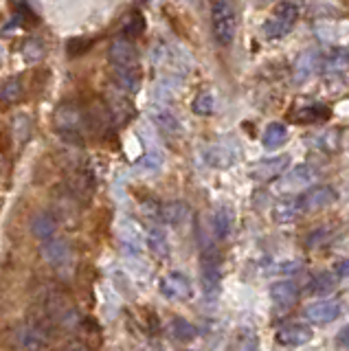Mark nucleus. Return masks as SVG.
Returning <instances> with one entry per match:
<instances>
[{
    "label": "nucleus",
    "instance_id": "f257e3e1",
    "mask_svg": "<svg viewBox=\"0 0 349 351\" xmlns=\"http://www.w3.org/2000/svg\"><path fill=\"white\" fill-rule=\"evenodd\" d=\"M108 60L112 66V77L119 86V90L134 95L141 88V60H139V51L132 44L130 38H117L110 49H108Z\"/></svg>",
    "mask_w": 349,
    "mask_h": 351
},
{
    "label": "nucleus",
    "instance_id": "f03ea898",
    "mask_svg": "<svg viewBox=\"0 0 349 351\" xmlns=\"http://www.w3.org/2000/svg\"><path fill=\"white\" fill-rule=\"evenodd\" d=\"M53 130L62 141L84 145L86 136L91 134L88 108L77 101H62L53 112Z\"/></svg>",
    "mask_w": 349,
    "mask_h": 351
},
{
    "label": "nucleus",
    "instance_id": "7ed1b4c3",
    "mask_svg": "<svg viewBox=\"0 0 349 351\" xmlns=\"http://www.w3.org/2000/svg\"><path fill=\"white\" fill-rule=\"evenodd\" d=\"M211 33L220 47H231L237 33V14L226 0H213L211 5Z\"/></svg>",
    "mask_w": 349,
    "mask_h": 351
},
{
    "label": "nucleus",
    "instance_id": "20e7f679",
    "mask_svg": "<svg viewBox=\"0 0 349 351\" xmlns=\"http://www.w3.org/2000/svg\"><path fill=\"white\" fill-rule=\"evenodd\" d=\"M220 255L213 246L204 248L200 255V281H202V292L206 299H215L220 294V283H222V270H220Z\"/></svg>",
    "mask_w": 349,
    "mask_h": 351
},
{
    "label": "nucleus",
    "instance_id": "39448f33",
    "mask_svg": "<svg viewBox=\"0 0 349 351\" xmlns=\"http://www.w3.org/2000/svg\"><path fill=\"white\" fill-rule=\"evenodd\" d=\"M299 20V7L294 3H279L277 9L272 11V16L266 20V25L261 27L264 36L268 40H279L294 29Z\"/></svg>",
    "mask_w": 349,
    "mask_h": 351
},
{
    "label": "nucleus",
    "instance_id": "423d86ee",
    "mask_svg": "<svg viewBox=\"0 0 349 351\" xmlns=\"http://www.w3.org/2000/svg\"><path fill=\"white\" fill-rule=\"evenodd\" d=\"M158 290L169 301H187V299H191V294H193L191 281H189V277H184L182 272L165 274V277H163L160 283H158Z\"/></svg>",
    "mask_w": 349,
    "mask_h": 351
},
{
    "label": "nucleus",
    "instance_id": "0eeeda50",
    "mask_svg": "<svg viewBox=\"0 0 349 351\" xmlns=\"http://www.w3.org/2000/svg\"><path fill=\"white\" fill-rule=\"evenodd\" d=\"M314 336L312 327L308 323H286L277 329V343L283 347H301L310 343Z\"/></svg>",
    "mask_w": 349,
    "mask_h": 351
},
{
    "label": "nucleus",
    "instance_id": "6e6552de",
    "mask_svg": "<svg viewBox=\"0 0 349 351\" xmlns=\"http://www.w3.org/2000/svg\"><path fill=\"white\" fill-rule=\"evenodd\" d=\"M290 167V156H277V158H266L257 165H253L248 171V176L253 180L259 182H268V180H275L279 176Z\"/></svg>",
    "mask_w": 349,
    "mask_h": 351
},
{
    "label": "nucleus",
    "instance_id": "1a4fd4ad",
    "mask_svg": "<svg viewBox=\"0 0 349 351\" xmlns=\"http://www.w3.org/2000/svg\"><path fill=\"white\" fill-rule=\"evenodd\" d=\"M336 200H338V191L334 189V186H330V184L316 186V189L299 195V204L303 208V213L316 211V208H323V206H330Z\"/></svg>",
    "mask_w": 349,
    "mask_h": 351
},
{
    "label": "nucleus",
    "instance_id": "9d476101",
    "mask_svg": "<svg viewBox=\"0 0 349 351\" xmlns=\"http://www.w3.org/2000/svg\"><path fill=\"white\" fill-rule=\"evenodd\" d=\"M40 255L47 263L51 266H64L71 257V248L64 239L60 237H49V239H42V246H40Z\"/></svg>",
    "mask_w": 349,
    "mask_h": 351
},
{
    "label": "nucleus",
    "instance_id": "9b49d317",
    "mask_svg": "<svg viewBox=\"0 0 349 351\" xmlns=\"http://www.w3.org/2000/svg\"><path fill=\"white\" fill-rule=\"evenodd\" d=\"M341 312H343V307L338 301H316L305 310V316H308L312 323L325 325V323L336 321V318L341 316Z\"/></svg>",
    "mask_w": 349,
    "mask_h": 351
},
{
    "label": "nucleus",
    "instance_id": "f8f14e48",
    "mask_svg": "<svg viewBox=\"0 0 349 351\" xmlns=\"http://www.w3.org/2000/svg\"><path fill=\"white\" fill-rule=\"evenodd\" d=\"M58 215L51 211H40L31 217V233H34L38 239H49L58 233Z\"/></svg>",
    "mask_w": 349,
    "mask_h": 351
},
{
    "label": "nucleus",
    "instance_id": "ddd939ff",
    "mask_svg": "<svg viewBox=\"0 0 349 351\" xmlns=\"http://www.w3.org/2000/svg\"><path fill=\"white\" fill-rule=\"evenodd\" d=\"M27 97V90H25V84L20 77H12V80H5L0 84V106H18L23 104Z\"/></svg>",
    "mask_w": 349,
    "mask_h": 351
},
{
    "label": "nucleus",
    "instance_id": "4468645a",
    "mask_svg": "<svg viewBox=\"0 0 349 351\" xmlns=\"http://www.w3.org/2000/svg\"><path fill=\"white\" fill-rule=\"evenodd\" d=\"M40 22V16L34 11L27 0H18L14 5V22L9 25L7 29H29V27H36Z\"/></svg>",
    "mask_w": 349,
    "mask_h": 351
},
{
    "label": "nucleus",
    "instance_id": "2eb2a0df",
    "mask_svg": "<svg viewBox=\"0 0 349 351\" xmlns=\"http://www.w3.org/2000/svg\"><path fill=\"white\" fill-rule=\"evenodd\" d=\"M233 206H220L217 211L213 213V230H215V237L217 239H226L228 235L233 233Z\"/></svg>",
    "mask_w": 349,
    "mask_h": 351
},
{
    "label": "nucleus",
    "instance_id": "dca6fc26",
    "mask_svg": "<svg viewBox=\"0 0 349 351\" xmlns=\"http://www.w3.org/2000/svg\"><path fill=\"white\" fill-rule=\"evenodd\" d=\"M270 296H272V301H275L277 305H292L294 301H297V296H299V288H297V283L294 281H277V283H272V288H270Z\"/></svg>",
    "mask_w": 349,
    "mask_h": 351
},
{
    "label": "nucleus",
    "instance_id": "f3484780",
    "mask_svg": "<svg viewBox=\"0 0 349 351\" xmlns=\"http://www.w3.org/2000/svg\"><path fill=\"white\" fill-rule=\"evenodd\" d=\"M288 138V128L279 123V121H275V123L266 125L264 134H261V145H264L266 149H279L283 143H286Z\"/></svg>",
    "mask_w": 349,
    "mask_h": 351
},
{
    "label": "nucleus",
    "instance_id": "a211bd4d",
    "mask_svg": "<svg viewBox=\"0 0 349 351\" xmlns=\"http://www.w3.org/2000/svg\"><path fill=\"white\" fill-rule=\"evenodd\" d=\"M152 119H154V123L158 125L160 132H165V134H178L180 123H178V119L173 117L167 108L156 106L154 110H152Z\"/></svg>",
    "mask_w": 349,
    "mask_h": 351
},
{
    "label": "nucleus",
    "instance_id": "6ab92c4d",
    "mask_svg": "<svg viewBox=\"0 0 349 351\" xmlns=\"http://www.w3.org/2000/svg\"><path fill=\"white\" fill-rule=\"evenodd\" d=\"M316 71H319V58H316L314 53H303L297 66H294V80L303 84V82H308Z\"/></svg>",
    "mask_w": 349,
    "mask_h": 351
},
{
    "label": "nucleus",
    "instance_id": "aec40b11",
    "mask_svg": "<svg viewBox=\"0 0 349 351\" xmlns=\"http://www.w3.org/2000/svg\"><path fill=\"white\" fill-rule=\"evenodd\" d=\"M189 215V208L184 202H169L165 206H160V219L171 226L182 224V219Z\"/></svg>",
    "mask_w": 349,
    "mask_h": 351
},
{
    "label": "nucleus",
    "instance_id": "412c9836",
    "mask_svg": "<svg viewBox=\"0 0 349 351\" xmlns=\"http://www.w3.org/2000/svg\"><path fill=\"white\" fill-rule=\"evenodd\" d=\"M299 215H303V208L299 204V197H294V200H286L275 206V219L281 224L286 222H292V219H297Z\"/></svg>",
    "mask_w": 349,
    "mask_h": 351
},
{
    "label": "nucleus",
    "instance_id": "4be33fe9",
    "mask_svg": "<svg viewBox=\"0 0 349 351\" xmlns=\"http://www.w3.org/2000/svg\"><path fill=\"white\" fill-rule=\"evenodd\" d=\"M191 110L198 117H211L215 112V97L209 90H202L200 95H195V99L191 101Z\"/></svg>",
    "mask_w": 349,
    "mask_h": 351
},
{
    "label": "nucleus",
    "instance_id": "5701e85b",
    "mask_svg": "<svg viewBox=\"0 0 349 351\" xmlns=\"http://www.w3.org/2000/svg\"><path fill=\"white\" fill-rule=\"evenodd\" d=\"M143 31H145V18H143V14H141V11H132V14H130L125 18V22H123L121 36L132 40V38H139Z\"/></svg>",
    "mask_w": 349,
    "mask_h": 351
},
{
    "label": "nucleus",
    "instance_id": "b1692460",
    "mask_svg": "<svg viewBox=\"0 0 349 351\" xmlns=\"http://www.w3.org/2000/svg\"><path fill=\"white\" fill-rule=\"evenodd\" d=\"M169 332L173 338H178V340H191L195 338V334H198V329L193 327V323H189L187 318H171V323H169Z\"/></svg>",
    "mask_w": 349,
    "mask_h": 351
},
{
    "label": "nucleus",
    "instance_id": "393cba45",
    "mask_svg": "<svg viewBox=\"0 0 349 351\" xmlns=\"http://www.w3.org/2000/svg\"><path fill=\"white\" fill-rule=\"evenodd\" d=\"M336 274H332V272H321L319 277H316L314 281H312V285H310V290H312V294H316V296H323V294H327V292H332L334 290V285H336Z\"/></svg>",
    "mask_w": 349,
    "mask_h": 351
},
{
    "label": "nucleus",
    "instance_id": "a878e982",
    "mask_svg": "<svg viewBox=\"0 0 349 351\" xmlns=\"http://www.w3.org/2000/svg\"><path fill=\"white\" fill-rule=\"evenodd\" d=\"M330 117L325 106H310V108H303L301 112L297 114V119L301 123H319V121H325Z\"/></svg>",
    "mask_w": 349,
    "mask_h": 351
},
{
    "label": "nucleus",
    "instance_id": "bb28decb",
    "mask_svg": "<svg viewBox=\"0 0 349 351\" xmlns=\"http://www.w3.org/2000/svg\"><path fill=\"white\" fill-rule=\"evenodd\" d=\"M147 244H149V248L156 252V255H163L165 257L167 255V248H169V244H167V237H165V233H163L160 228H152L149 233H147Z\"/></svg>",
    "mask_w": 349,
    "mask_h": 351
},
{
    "label": "nucleus",
    "instance_id": "cd10ccee",
    "mask_svg": "<svg viewBox=\"0 0 349 351\" xmlns=\"http://www.w3.org/2000/svg\"><path fill=\"white\" fill-rule=\"evenodd\" d=\"M349 66V51L347 49H338L334 55L327 58V64H325V71L327 73H341Z\"/></svg>",
    "mask_w": 349,
    "mask_h": 351
},
{
    "label": "nucleus",
    "instance_id": "c85d7f7f",
    "mask_svg": "<svg viewBox=\"0 0 349 351\" xmlns=\"http://www.w3.org/2000/svg\"><path fill=\"white\" fill-rule=\"evenodd\" d=\"M23 55L27 62H38L42 60V55H45V44H42L40 38H29L23 44Z\"/></svg>",
    "mask_w": 349,
    "mask_h": 351
},
{
    "label": "nucleus",
    "instance_id": "c756f323",
    "mask_svg": "<svg viewBox=\"0 0 349 351\" xmlns=\"http://www.w3.org/2000/svg\"><path fill=\"white\" fill-rule=\"evenodd\" d=\"M93 49V40L91 38H71L67 42V55L69 58H80L86 51Z\"/></svg>",
    "mask_w": 349,
    "mask_h": 351
},
{
    "label": "nucleus",
    "instance_id": "7c9ffc66",
    "mask_svg": "<svg viewBox=\"0 0 349 351\" xmlns=\"http://www.w3.org/2000/svg\"><path fill=\"white\" fill-rule=\"evenodd\" d=\"M235 336L242 338V343H235V345H233L235 349H255V347H257V336H255V332H253L250 327L237 329V334H235Z\"/></svg>",
    "mask_w": 349,
    "mask_h": 351
},
{
    "label": "nucleus",
    "instance_id": "2f4dec72",
    "mask_svg": "<svg viewBox=\"0 0 349 351\" xmlns=\"http://www.w3.org/2000/svg\"><path fill=\"white\" fill-rule=\"evenodd\" d=\"M336 345L343 347V349H349V325H345L341 332L336 336Z\"/></svg>",
    "mask_w": 349,
    "mask_h": 351
},
{
    "label": "nucleus",
    "instance_id": "473e14b6",
    "mask_svg": "<svg viewBox=\"0 0 349 351\" xmlns=\"http://www.w3.org/2000/svg\"><path fill=\"white\" fill-rule=\"evenodd\" d=\"M336 277H338V279H349V259L341 261V263L336 266Z\"/></svg>",
    "mask_w": 349,
    "mask_h": 351
}]
</instances>
